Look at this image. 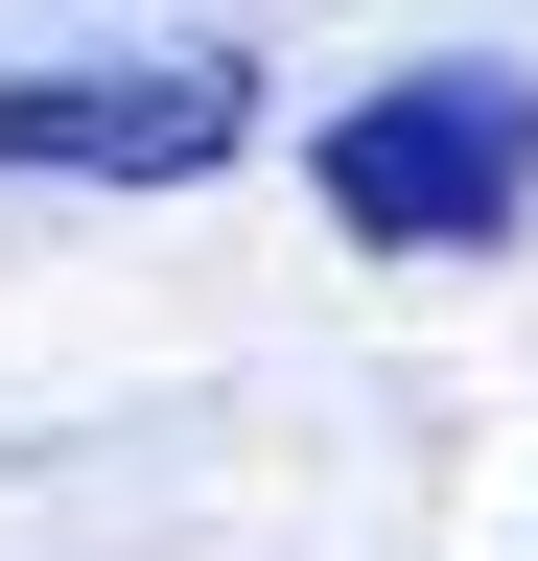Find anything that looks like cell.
Returning a JSON list of instances; mask_svg holds the SVG:
<instances>
[{"instance_id":"obj_2","label":"cell","mask_w":538,"mask_h":561,"mask_svg":"<svg viewBox=\"0 0 538 561\" xmlns=\"http://www.w3.org/2000/svg\"><path fill=\"white\" fill-rule=\"evenodd\" d=\"M257 140L234 47H94V70H0V187H211Z\"/></svg>"},{"instance_id":"obj_1","label":"cell","mask_w":538,"mask_h":561,"mask_svg":"<svg viewBox=\"0 0 538 561\" xmlns=\"http://www.w3.org/2000/svg\"><path fill=\"white\" fill-rule=\"evenodd\" d=\"M305 187H328V234H375V257H492L538 210V70H375V94L305 140Z\"/></svg>"}]
</instances>
